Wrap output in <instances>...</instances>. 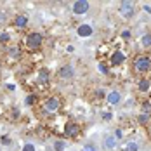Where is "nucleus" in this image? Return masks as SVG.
<instances>
[{
  "label": "nucleus",
  "mask_w": 151,
  "mask_h": 151,
  "mask_svg": "<svg viewBox=\"0 0 151 151\" xmlns=\"http://www.w3.org/2000/svg\"><path fill=\"white\" fill-rule=\"evenodd\" d=\"M82 151H96V146H94V144H85Z\"/></svg>",
  "instance_id": "23"
},
{
  "label": "nucleus",
  "mask_w": 151,
  "mask_h": 151,
  "mask_svg": "<svg viewBox=\"0 0 151 151\" xmlns=\"http://www.w3.org/2000/svg\"><path fill=\"white\" fill-rule=\"evenodd\" d=\"M2 144H11V139H9L7 136H4L2 137Z\"/></svg>",
  "instance_id": "27"
},
{
  "label": "nucleus",
  "mask_w": 151,
  "mask_h": 151,
  "mask_svg": "<svg viewBox=\"0 0 151 151\" xmlns=\"http://www.w3.org/2000/svg\"><path fill=\"white\" fill-rule=\"evenodd\" d=\"M104 144H106V148H115L116 146V137H106Z\"/></svg>",
  "instance_id": "17"
},
{
  "label": "nucleus",
  "mask_w": 151,
  "mask_h": 151,
  "mask_svg": "<svg viewBox=\"0 0 151 151\" xmlns=\"http://www.w3.org/2000/svg\"><path fill=\"white\" fill-rule=\"evenodd\" d=\"M59 76L61 78H71L73 76V66L71 64H64L59 70Z\"/></svg>",
  "instance_id": "11"
},
{
  "label": "nucleus",
  "mask_w": 151,
  "mask_h": 151,
  "mask_svg": "<svg viewBox=\"0 0 151 151\" xmlns=\"http://www.w3.org/2000/svg\"><path fill=\"white\" fill-rule=\"evenodd\" d=\"M123 61H125V54L122 50H115L109 58V64L111 66H120V64H123Z\"/></svg>",
  "instance_id": "8"
},
{
  "label": "nucleus",
  "mask_w": 151,
  "mask_h": 151,
  "mask_svg": "<svg viewBox=\"0 0 151 151\" xmlns=\"http://www.w3.org/2000/svg\"><path fill=\"white\" fill-rule=\"evenodd\" d=\"M23 44H24V47H26L28 50L35 52V50H38V49L42 47V44H44V37H42L38 31H31V33H28V35L24 37Z\"/></svg>",
  "instance_id": "2"
},
{
  "label": "nucleus",
  "mask_w": 151,
  "mask_h": 151,
  "mask_svg": "<svg viewBox=\"0 0 151 151\" xmlns=\"http://www.w3.org/2000/svg\"><path fill=\"white\" fill-rule=\"evenodd\" d=\"M151 89V80L150 78H142V80H139V83H137V91L139 92H148Z\"/></svg>",
  "instance_id": "12"
},
{
  "label": "nucleus",
  "mask_w": 151,
  "mask_h": 151,
  "mask_svg": "<svg viewBox=\"0 0 151 151\" xmlns=\"http://www.w3.org/2000/svg\"><path fill=\"white\" fill-rule=\"evenodd\" d=\"M37 101H38V96H37V94H28V96H26V99H24L26 106H33V104H37Z\"/></svg>",
  "instance_id": "16"
},
{
  "label": "nucleus",
  "mask_w": 151,
  "mask_h": 151,
  "mask_svg": "<svg viewBox=\"0 0 151 151\" xmlns=\"http://www.w3.org/2000/svg\"><path fill=\"white\" fill-rule=\"evenodd\" d=\"M148 134H150V137H151V122H150V125H148Z\"/></svg>",
  "instance_id": "31"
},
{
  "label": "nucleus",
  "mask_w": 151,
  "mask_h": 151,
  "mask_svg": "<svg viewBox=\"0 0 151 151\" xmlns=\"http://www.w3.org/2000/svg\"><path fill=\"white\" fill-rule=\"evenodd\" d=\"M103 120H111V113H103Z\"/></svg>",
  "instance_id": "28"
},
{
  "label": "nucleus",
  "mask_w": 151,
  "mask_h": 151,
  "mask_svg": "<svg viewBox=\"0 0 151 151\" xmlns=\"http://www.w3.org/2000/svg\"><path fill=\"white\" fill-rule=\"evenodd\" d=\"M9 40H11V35H9V33H2V35H0V44L5 45V44H9Z\"/></svg>",
  "instance_id": "20"
},
{
  "label": "nucleus",
  "mask_w": 151,
  "mask_h": 151,
  "mask_svg": "<svg viewBox=\"0 0 151 151\" xmlns=\"http://www.w3.org/2000/svg\"><path fill=\"white\" fill-rule=\"evenodd\" d=\"M59 109H61V99L58 96H50L42 103V111L45 115H56Z\"/></svg>",
  "instance_id": "3"
},
{
  "label": "nucleus",
  "mask_w": 151,
  "mask_h": 151,
  "mask_svg": "<svg viewBox=\"0 0 151 151\" xmlns=\"http://www.w3.org/2000/svg\"><path fill=\"white\" fill-rule=\"evenodd\" d=\"M14 26L17 30H24L28 26V16L26 14H16L14 16Z\"/></svg>",
  "instance_id": "10"
},
{
  "label": "nucleus",
  "mask_w": 151,
  "mask_h": 151,
  "mask_svg": "<svg viewBox=\"0 0 151 151\" xmlns=\"http://www.w3.org/2000/svg\"><path fill=\"white\" fill-rule=\"evenodd\" d=\"M96 99H103V97H106V94H104V91H96Z\"/></svg>",
  "instance_id": "22"
},
{
  "label": "nucleus",
  "mask_w": 151,
  "mask_h": 151,
  "mask_svg": "<svg viewBox=\"0 0 151 151\" xmlns=\"http://www.w3.org/2000/svg\"><path fill=\"white\" fill-rule=\"evenodd\" d=\"M132 68L139 75H144V73L151 71V56L150 54H139V56H136L134 61H132Z\"/></svg>",
  "instance_id": "1"
},
{
  "label": "nucleus",
  "mask_w": 151,
  "mask_h": 151,
  "mask_svg": "<svg viewBox=\"0 0 151 151\" xmlns=\"http://www.w3.org/2000/svg\"><path fill=\"white\" fill-rule=\"evenodd\" d=\"M76 33H78L80 37H91L92 35V26L91 24H80L78 30H76Z\"/></svg>",
  "instance_id": "13"
},
{
  "label": "nucleus",
  "mask_w": 151,
  "mask_h": 151,
  "mask_svg": "<svg viewBox=\"0 0 151 151\" xmlns=\"http://www.w3.org/2000/svg\"><path fill=\"white\" fill-rule=\"evenodd\" d=\"M64 148H66L64 141H56V142H54V150L56 151H64Z\"/></svg>",
  "instance_id": "18"
},
{
  "label": "nucleus",
  "mask_w": 151,
  "mask_h": 151,
  "mask_svg": "<svg viewBox=\"0 0 151 151\" xmlns=\"http://www.w3.org/2000/svg\"><path fill=\"white\" fill-rule=\"evenodd\" d=\"M80 134H82V127H80V123H76V122H73V120L66 122V125H64V136L71 137V139H76Z\"/></svg>",
  "instance_id": "4"
},
{
  "label": "nucleus",
  "mask_w": 151,
  "mask_h": 151,
  "mask_svg": "<svg viewBox=\"0 0 151 151\" xmlns=\"http://www.w3.org/2000/svg\"><path fill=\"white\" fill-rule=\"evenodd\" d=\"M37 82H38L40 85H47V83L50 82V71H49L47 68H40V71H38V75H37Z\"/></svg>",
  "instance_id": "9"
},
{
  "label": "nucleus",
  "mask_w": 151,
  "mask_h": 151,
  "mask_svg": "<svg viewBox=\"0 0 151 151\" xmlns=\"http://www.w3.org/2000/svg\"><path fill=\"white\" fill-rule=\"evenodd\" d=\"M7 61L9 63H17V61L23 58V50H21V47L19 45H12L7 49Z\"/></svg>",
  "instance_id": "5"
},
{
  "label": "nucleus",
  "mask_w": 151,
  "mask_h": 151,
  "mask_svg": "<svg viewBox=\"0 0 151 151\" xmlns=\"http://www.w3.org/2000/svg\"><path fill=\"white\" fill-rule=\"evenodd\" d=\"M106 101H108L109 104H118V103H120V94L116 91L109 92V94H106Z\"/></svg>",
  "instance_id": "14"
},
{
  "label": "nucleus",
  "mask_w": 151,
  "mask_h": 151,
  "mask_svg": "<svg viewBox=\"0 0 151 151\" xmlns=\"http://www.w3.org/2000/svg\"><path fill=\"white\" fill-rule=\"evenodd\" d=\"M137 150H139L137 142H129V144L125 146V151H137Z\"/></svg>",
  "instance_id": "21"
},
{
  "label": "nucleus",
  "mask_w": 151,
  "mask_h": 151,
  "mask_svg": "<svg viewBox=\"0 0 151 151\" xmlns=\"http://www.w3.org/2000/svg\"><path fill=\"white\" fill-rule=\"evenodd\" d=\"M115 136L118 137V139H120V137L123 136V132H122V129H118V130H116V132H115Z\"/></svg>",
  "instance_id": "29"
},
{
  "label": "nucleus",
  "mask_w": 151,
  "mask_h": 151,
  "mask_svg": "<svg viewBox=\"0 0 151 151\" xmlns=\"http://www.w3.org/2000/svg\"><path fill=\"white\" fill-rule=\"evenodd\" d=\"M136 12V5L132 2H122L120 4V14L123 17H132Z\"/></svg>",
  "instance_id": "6"
},
{
  "label": "nucleus",
  "mask_w": 151,
  "mask_h": 151,
  "mask_svg": "<svg viewBox=\"0 0 151 151\" xmlns=\"http://www.w3.org/2000/svg\"><path fill=\"white\" fill-rule=\"evenodd\" d=\"M23 151H35V146L33 144H24L23 146Z\"/></svg>",
  "instance_id": "25"
},
{
  "label": "nucleus",
  "mask_w": 151,
  "mask_h": 151,
  "mask_svg": "<svg viewBox=\"0 0 151 151\" xmlns=\"http://www.w3.org/2000/svg\"><path fill=\"white\" fill-rule=\"evenodd\" d=\"M122 38L129 40V38H130V31H129V30H123V31H122Z\"/></svg>",
  "instance_id": "24"
},
{
  "label": "nucleus",
  "mask_w": 151,
  "mask_h": 151,
  "mask_svg": "<svg viewBox=\"0 0 151 151\" xmlns=\"http://www.w3.org/2000/svg\"><path fill=\"white\" fill-rule=\"evenodd\" d=\"M89 7H91V4L87 0H78V2L73 4V12L75 14H85L89 11Z\"/></svg>",
  "instance_id": "7"
},
{
  "label": "nucleus",
  "mask_w": 151,
  "mask_h": 151,
  "mask_svg": "<svg viewBox=\"0 0 151 151\" xmlns=\"http://www.w3.org/2000/svg\"><path fill=\"white\" fill-rule=\"evenodd\" d=\"M150 122H151L150 113H142V115L137 116V123H139V125H150Z\"/></svg>",
  "instance_id": "15"
},
{
  "label": "nucleus",
  "mask_w": 151,
  "mask_h": 151,
  "mask_svg": "<svg viewBox=\"0 0 151 151\" xmlns=\"http://www.w3.org/2000/svg\"><path fill=\"white\" fill-rule=\"evenodd\" d=\"M99 68H101V73H104V75H108V73H109V70H108V66H106V64H101Z\"/></svg>",
  "instance_id": "26"
},
{
  "label": "nucleus",
  "mask_w": 151,
  "mask_h": 151,
  "mask_svg": "<svg viewBox=\"0 0 151 151\" xmlns=\"http://www.w3.org/2000/svg\"><path fill=\"white\" fill-rule=\"evenodd\" d=\"M142 45L144 47H151V33H146L142 37Z\"/></svg>",
  "instance_id": "19"
},
{
  "label": "nucleus",
  "mask_w": 151,
  "mask_h": 151,
  "mask_svg": "<svg viewBox=\"0 0 151 151\" xmlns=\"http://www.w3.org/2000/svg\"><path fill=\"white\" fill-rule=\"evenodd\" d=\"M144 11H146L148 14H151V7H150V5H148V4H144Z\"/></svg>",
  "instance_id": "30"
}]
</instances>
